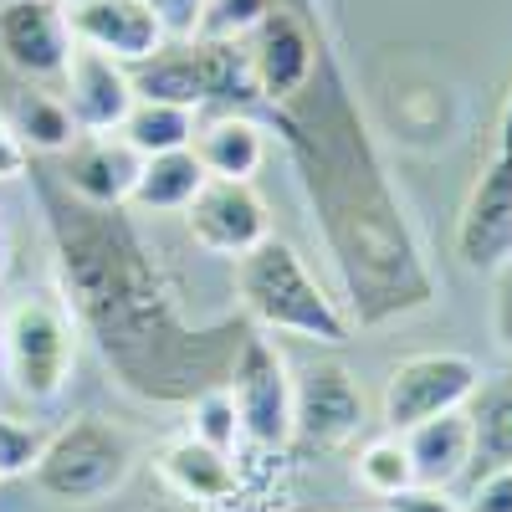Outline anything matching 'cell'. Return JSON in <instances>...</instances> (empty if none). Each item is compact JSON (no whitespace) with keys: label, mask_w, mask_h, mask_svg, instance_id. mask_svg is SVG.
I'll return each mask as SVG.
<instances>
[{"label":"cell","mask_w":512,"mask_h":512,"mask_svg":"<svg viewBox=\"0 0 512 512\" xmlns=\"http://www.w3.org/2000/svg\"><path fill=\"white\" fill-rule=\"evenodd\" d=\"M185 226L210 256H246L272 236V210L251 180H205L185 205Z\"/></svg>","instance_id":"obj_10"},{"label":"cell","mask_w":512,"mask_h":512,"mask_svg":"<svg viewBox=\"0 0 512 512\" xmlns=\"http://www.w3.org/2000/svg\"><path fill=\"white\" fill-rule=\"evenodd\" d=\"M185 410H190V436H195V441H205L210 451H221V456L236 451V441H241V415H236V400H231L226 384H221V390L195 395Z\"/></svg>","instance_id":"obj_24"},{"label":"cell","mask_w":512,"mask_h":512,"mask_svg":"<svg viewBox=\"0 0 512 512\" xmlns=\"http://www.w3.org/2000/svg\"><path fill=\"white\" fill-rule=\"evenodd\" d=\"M226 390L236 400L246 441L267 446V451L292 446V369H287L282 349L272 344L262 328H251L241 338V354L231 364Z\"/></svg>","instance_id":"obj_7"},{"label":"cell","mask_w":512,"mask_h":512,"mask_svg":"<svg viewBox=\"0 0 512 512\" xmlns=\"http://www.w3.org/2000/svg\"><path fill=\"white\" fill-rule=\"evenodd\" d=\"M272 11H277V0H205L195 36H205V41H246Z\"/></svg>","instance_id":"obj_25"},{"label":"cell","mask_w":512,"mask_h":512,"mask_svg":"<svg viewBox=\"0 0 512 512\" xmlns=\"http://www.w3.org/2000/svg\"><path fill=\"white\" fill-rule=\"evenodd\" d=\"M0 6H16V0H0Z\"/></svg>","instance_id":"obj_32"},{"label":"cell","mask_w":512,"mask_h":512,"mask_svg":"<svg viewBox=\"0 0 512 512\" xmlns=\"http://www.w3.org/2000/svg\"><path fill=\"white\" fill-rule=\"evenodd\" d=\"M277 134L292 149L313 226L333 256L349 303L344 313L359 328H384L431 308L441 297V282L425 262V246L369 139L364 113L323 57L313 82L282 108Z\"/></svg>","instance_id":"obj_2"},{"label":"cell","mask_w":512,"mask_h":512,"mask_svg":"<svg viewBox=\"0 0 512 512\" xmlns=\"http://www.w3.org/2000/svg\"><path fill=\"white\" fill-rule=\"evenodd\" d=\"M77 47L72 21H67V0H16L0 6V57H6L21 77H62L67 57Z\"/></svg>","instance_id":"obj_11"},{"label":"cell","mask_w":512,"mask_h":512,"mask_svg":"<svg viewBox=\"0 0 512 512\" xmlns=\"http://www.w3.org/2000/svg\"><path fill=\"white\" fill-rule=\"evenodd\" d=\"M236 297L246 323L262 333H292L308 344H349L354 338V318L344 313V303L328 297L313 267L282 236H267L262 246L236 256Z\"/></svg>","instance_id":"obj_3"},{"label":"cell","mask_w":512,"mask_h":512,"mask_svg":"<svg viewBox=\"0 0 512 512\" xmlns=\"http://www.w3.org/2000/svg\"><path fill=\"white\" fill-rule=\"evenodd\" d=\"M47 436L52 431H41V425H26L16 415H0V482L31 477L41 451H47Z\"/></svg>","instance_id":"obj_26"},{"label":"cell","mask_w":512,"mask_h":512,"mask_svg":"<svg viewBox=\"0 0 512 512\" xmlns=\"http://www.w3.org/2000/svg\"><path fill=\"white\" fill-rule=\"evenodd\" d=\"M205 180H210V175L200 169L195 149L149 154V159L139 164V180H134V195H128V205L149 210V216H169V210H185Z\"/></svg>","instance_id":"obj_19"},{"label":"cell","mask_w":512,"mask_h":512,"mask_svg":"<svg viewBox=\"0 0 512 512\" xmlns=\"http://www.w3.org/2000/svg\"><path fill=\"white\" fill-rule=\"evenodd\" d=\"M26 164H31V154H26V144L16 139V128L0 123V180H21Z\"/></svg>","instance_id":"obj_31"},{"label":"cell","mask_w":512,"mask_h":512,"mask_svg":"<svg viewBox=\"0 0 512 512\" xmlns=\"http://www.w3.org/2000/svg\"><path fill=\"white\" fill-rule=\"evenodd\" d=\"M472 431H477V451H472V472H502L512 466V374L502 379H482L472 395Z\"/></svg>","instance_id":"obj_20"},{"label":"cell","mask_w":512,"mask_h":512,"mask_svg":"<svg viewBox=\"0 0 512 512\" xmlns=\"http://www.w3.org/2000/svg\"><path fill=\"white\" fill-rule=\"evenodd\" d=\"M246 57H251V72H256L262 98L272 108H287L318 72V41L292 11L277 6L262 26L246 36Z\"/></svg>","instance_id":"obj_12"},{"label":"cell","mask_w":512,"mask_h":512,"mask_svg":"<svg viewBox=\"0 0 512 512\" xmlns=\"http://www.w3.org/2000/svg\"><path fill=\"white\" fill-rule=\"evenodd\" d=\"M26 175L41 195L67 313L93 338L108 374L144 405H190L205 390H221L251 333L246 313L190 323L123 205H82L47 164H26Z\"/></svg>","instance_id":"obj_1"},{"label":"cell","mask_w":512,"mask_h":512,"mask_svg":"<svg viewBox=\"0 0 512 512\" xmlns=\"http://www.w3.org/2000/svg\"><path fill=\"white\" fill-rule=\"evenodd\" d=\"M159 477L175 487L180 497L190 502H226L236 492V466L231 456L221 451H210L205 441L195 436H180V441H169L159 451Z\"/></svg>","instance_id":"obj_18"},{"label":"cell","mask_w":512,"mask_h":512,"mask_svg":"<svg viewBox=\"0 0 512 512\" xmlns=\"http://www.w3.org/2000/svg\"><path fill=\"white\" fill-rule=\"evenodd\" d=\"M77 364V323L52 297H16L0 313V374L31 405L62 400Z\"/></svg>","instance_id":"obj_5"},{"label":"cell","mask_w":512,"mask_h":512,"mask_svg":"<svg viewBox=\"0 0 512 512\" xmlns=\"http://www.w3.org/2000/svg\"><path fill=\"white\" fill-rule=\"evenodd\" d=\"M16 139L26 144V154H62L77 139V123H72L62 98H52V93H21L16 98Z\"/></svg>","instance_id":"obj_22"},{"label":"cell","mask_w":512,"mask_h":512,"mask_svg":"<svg viewBox=\"0 0 512 512\" xmlns=\"http://www.w3.org/2000/svg\"><path fill=\"white\" fill-rule=\"evenodd\" d=\"M62 103L77 123V134H118L128 108L139 103V93L123 62L93 47H72L67 72H62Z\"/></svg>","instance_id":"obj_13"},{"label":"cell","mask_w":512,"mask_h":512,"mask_svg":"<svg viewBox=\"0 0 512 512\" xmlns=\"http://www.w3.org/2000/svg\"><path fill=\"white\" fill-rule=\"evenodd\" d=\"M144 6L154 11L164 41H190L200 31V11H205V0H144Z\"/></svg>","instance_id":"obj_27"},{"label":"cell","mask_w":512,"mask_h":512,"mask_svg":"<svg viewBox=\"0 0 512 512\" xmlns=\"http://www.w3.org/2000/svg\"><path fill=\"white\" fill-rule=\"evenodd\" d=\"M461 512H512V466H502V472H482L472 482V492H466Z\"/></svg>","instance_id":"obj_28"},{"label":"cell","mask_w":512,"mask_h":512,"mask_svg":"<svg viewBox=\"0 0 512 512\" xmlns=\"http://www.w3.org/2000/svg\"><path fill=\"white\" fill-rule=\"evenodd\" d=\"M384 512H461V502H456L446 487H420V482H410L405 492L384 497Z\"/></svg>","instance_id":"obj_29"},{"label":"cell","mask_w":512,"mask_h":512,"mask_svg":"<svg viewBox=\"0 0 512 512\" xmlns=\"http://www.w3.org/2000/svg\"><path fill=\"white\" fill-rule=\"evenodd\" d=\"M31 477L41 497L62 507H98L134 477V441L103 415H72L62 431L47 436Z\"/></svg>","instance_id":"obj_4"},{"label":"cell","mask_w":512,"mask_h":512,"mask_svg":"<svg viewBox=\"0 0 512 512\" xmlns=\"http://www.w3.org/2000/svg\"><path fill=\"white\" fill-rule=\"evenodd\" d=\"M456 256L477 272L512 262V88L492 128V154L482 159L456 221Z\"/></svg>","instance_id":"obj_6"},{"label":"cell","mask_w":512,"mask_h":512,"mask_svg":"<svg viewBox=\"0 0 512 512\" xmlns=\"http://www.w3.org/2000/svg\"><path fill=\"white\" fill-rule=\"evenodd\" d=\"M139 164H144V154H134L118 134H82L62 149V159L52 169L67 195H77L82 205L113 210V205H128V195H134Z\"/></svg>","instance_id":"obj_15"},{"label":"cell","mask_w":512,"mask_h":512,"mask_svg":"<svg viewBox=\"0 0 512 512\" xmlns=\"http://www.w3.org/2000/svg\"><path fill=\"white\" fill-rule=\"evenodd\" d=\"M195 113L180 108V103H154V98H139L134 108H128L118 139L134 149V154H169V149H190L195 139Z\"/></svg>","instance_id":"obj_21"},{"label":"cell","mask_w":512,"mask_h":512,"mask_svg":"<svg viewBox=\"0 0 512 512\" xmlns=\"http://www.w3.org/2000/svg\"><path fill=\"white\" fill-rule=\"evenodd\" d=\"M77 47H93L123 67H139L164 47V31L144 0H67Z\"/></svg>","instance_id":"obj_14"},{"label":"cell","mask_w":512,"mask_h":512,"mask_svg":"<svg viewBox=\"0 0 512 512\" xmlns=\"http://www.w3.org/2000/svg\"><path fill=\"white\" fill-rule=\"evenodd\" d=\"M482 384V369L477 359L466 354H415V359H400L390 369V379H384V425H390V436H405L415 431L420 420H436L446 410H461L472 405Z\"/></svg>","instance_id":"obj_8"},{"label":"cell","mask_w":512,"mask_h":512,"mask_svg":"<svg viewBox=\"0 0 512 512\" xmlns=\"http://www.w3.org/2000/svg\"><path fill=\"white\" fill-rule=\"evenodd\" d=\"M190 149L210 180H256V169L267 164V123L246 113H210L195 123Z\"/></svg>","instance_id":"obj_17"},{"label":"cell","mask_w":512,"mask_h":512,"mask_svg":"<svg viewBox=\"0 0 512 512\" xmlns=\"http://www.w3.org/2000/svg\"><path fill=\"white\" fill-rule=\"evenodd\" d=\"M364 425V390L349 364L318 359L292 374V441L303 451H338Z\"/></svg>","instance_id":"obj_9"},{"label":"cell","mask_w":512,"mask_h":512,"mask_svg":"<svg viewBox=\"0 0 512 512\" xmlns=\"http://www.w3.org/2000/svg\"><path fill=\"white\" fill-rule=\"evenodd\" d=\"M492 333H497V344L512 354V262L497 267V287H492Z\"/></svg>","instance_id":"obj_30"},{"label":"cell","mask_w":512,"mask_h":512,"mask_svg":"<svg viewBox=\"0 0 512 512\" xmlns=\"http://www.w3.org/2000/svg\"><path fill=\"white\" fill-rule=\"evenodd\" d=\"M415 466L420 487H456L466 472H472V451H477V431H472V410H446L436 420H420L415 431L400 436Z\"/></svg>","instance_id":"obj_16"},{"label":"cell","mask_w":512,"mask_h":512,"mask_svg":"<svg viewBox=\"0 0 512 512\" xmlns=\"http://www.w3.org/2000/svg\"><path fill=\"white\" fill-rule=\"evenodd\" d=\"M354 477H359V487L374 492V497H395V492H405V487L415 482V466H410L405 441H400V436H379V441H369V446L359 451V461H354Z\"/></svg>","instance_id":"obj_23"}]
</instances>
